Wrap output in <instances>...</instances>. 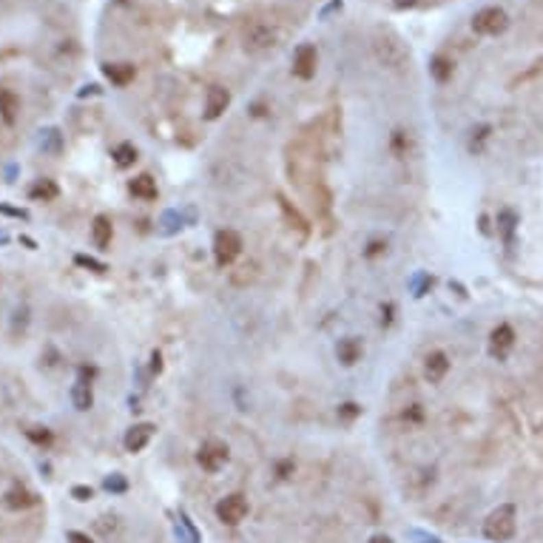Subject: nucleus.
Returning <instances> with one entry per match:
<instances>
[{
  "instance_id": "1",
  "label": "nucleus",
  "mask_w": 543,
  "mask_h": 543,
  "mask_svg": "<svg viewBox=\"0 0 543 543\" xmlns=\"http://www.w3.org/2000/svg\"><path fill=\"white\" fill-rule=\"evenodd\" d=\"M515 529H518V509L512 503H500L495 507L487 520H483V538L492 540V543H507L515 538Z\"/></svg>"
},
{
  "instance_id": "23",
  "label": "nucleus",
  "mask_w": 543,
  "mask_h": 543,
  "mask_svg": "<svg viewBox=\"0 0 543 543\" xmlns=\"http://www.w3.org/2000/svg\"><path fill=\"white\" fill-rule=\"evenodd\" d=\"M69 543H91V540H88V535H83V532H71V535H69Z\"/></svg>"
},
{
  "instance_id": "14",
  "label": "nucleus",
  "mask_w": 543,
  "mask_h": 543,
  "mask_svg": "<svg viewBox=\"0 0 543 543\" xmlns=\"http://www.w3.org/2000/svg\"><path fill=\"white\" fill-rule=\"evenodd\" d=\"M17 111H21V100H17V94L12 88H0V117L6 123H14Z\"/></svg>"
},
{
  "instance_id": "11",
  "label": "nucleus",
  "mask_w": 543,
  "mask_h": 543,
  "mask_svg": "<svg viewBox=\"0 0 543 543\" xmlns=\"http://www.w3.org/2000/svg\"><path fill=\"white\" fill-rule=\"evenodd\" d=\"M361 353H364V344H361L356 336L339 339V344H336V359H339L344 367H353L356 361H361Z\"/></svg>"
},
{
  "instance_id": "16",
  "label": "nucleus",
  "mask_w": 543,
  "mask_h": 543,
  "mask_svg": "<svg viewBox=\"0 0 543 543\" xmlns=\"http://www.w3.org/2000/svg\"><path fill=\"white\" fill-rule=\"evenodd\" d=\"M91 401H94V396H91V384L77 381V384L71 387V404H74L80 413H86L88 407H91Z\"/></svg>"
},
{
  "instance_id": "24",
  "label": "nucleus",
  "mask_w": 543,
  "mask_h": 543,
  "mask_svg": "<svg viewBox=\"0 0 543 543\" xmlns=\"http://www.w3.org/2000/svg\"><path fill=\"white\" fill-rule=\"evenodd\" d=\"M347 418H353V415H359V404H344V410H341Z\"/></svg>"
},
{
  "instance_id": "19",
  "label": "nucleus",
  "mask_w": 543,
  "mask_h": 543,
  "mask_svg": "<svg viewBox=\"0 0 543 543\" xmlns=\"http://www.w3.org/2000/svg\"><path fill=\"white\" fill-rule=\"evenodd\" d=\"M421 3H426V0H387V6H390L393 12H413Z\"/></svg>"
},
{
  "instance_id": "9",
  "label": "nucleus",
  "mask_w": 543,
  "mask_h": 543,
  "mask_svg": "<svg viewBox=\"0 0 543 543\" xmlns=\"http://www.w3.org/2000/svg\"><path fill=\"white\" fill-rule=\"evenodd\" d=\"M154 430H157L154 424H134L131 430L125 433V438H123L125 450H128V452H143V450L148 447V441H151Z\"/></svg>"
},
{
  "instance_id": "6",
  "label": "nucleus",
  "mask_w": 543,
  "mask_h": 543,
  "mask_svg": "<svg viewBox=\"0 0 543 543\" xmlns=\"http://www.w3.org/2000/svg\"><path fill=\"white\" fill-rule=\"evenodd\" d=\"M230 108V88H210L202 97V114L205 120H219L222 114Z\"/></svg>"
},
{
  "instance_id": "21",
  "label": "nucleus",
  "mask_w": 543,
  "mask_h": 543,
  "mask_svg": "<svg viewBox=\"0 0 543 543\" xmlns=\"http://www.w3.org/2000/svg\"><path fill=\"white\" fill-rule=\"evenodd\" d=\"M71 495H74L77 500H91V495H94V492H91V487H74V490H71Z\"/></svg>"
},
{
  "instance_id": "2",
  "label": "nucleus",
  "mask_w": 543,
  "mask_h": 543,
  "mask_svg": "<svg viewBox=\"0 0 543 543\" xmlns=\"http://www.w3.org/2000/svg\"><path fill=\"white\" fill-rule=\"evenodd\" d=\"M470 26H472V32L478 37H500L503 32L509 29V14H507V9H500V6H483V9H478L472 14Z\"/></svg>"
},
{
  "instance_id": "5",
  "label": "nucleus",
  "mask_w": 543,
  "mask_h": 543,
  "mask_svg": "<svg viewBox=\"0 0 543 543\" xmlns=\"http://www.w3.org/2000/svg\"><path fill=\"white\" fill-rule=\"evenodd\" d=\"M217 518L225 523V527H239V523L248 518V500H245V495H239V492L225 495L217 503Z\"/></svg>"
},
{
  "instance_id": "13",
  "label": "nucleus",
  "mask_w": 543,
  "mask_h": 543,
  "mask_svg": "<svg viewBox=\"0 0 543 543\" xmlns=\"http://www.w3.org/2000/svg\"><path fill=\"white\" fill-rule=\"evenodd\" d=\"M111 237H114L111 219H108V217H97L94 225H91V239H94V245L100 248V250H106V248L111 245Z\"/></svg>"
},
{
  "instance_id": "7",
  "label": "nucleus",
  "mask_w": 543,
  "mask_h": 543,
  "mask_svg": "<svg viewBox=\"0 0 543 543\" xmlns=\"http://www.w3.org/2000/svg\"><path fill=\"white\" fill-rule=\"evenodd\" d=\"M447 373H450V359H447V353H444V350L426 353V359H424V378H426V381H430V384H441Z\"/></svg>"
},
{
  "instance_id": "15",
  "label": "nucleus",
  "mask_w": 543,
  "mask_h": 543,
  "mask_svg": "<svg viewBox=\"0 0 543 543\" xmlns=\"http://www.w3.org/2000/svg\"><path fill=\"white\" fill-rule=\"evenodd\" d=\"M37 503V498L29 492V490H23V487H14V490H9L6 492V507L9 509H29V507H34Z\"/></svg>"
},
{
  "instance_id": "10",
  "label": "nucleus",
  "mask_w": 543,
  "mask_h": 543,
  "mask_svg": "<svg viewBox=\"0 0 543 543\" xmlns=\"http://www.w3.org/2000/svg\"><path fill=\"white\" fill-rule=\"evenodd\" d=\"M390 154L396 160H407V157H413V154H415V140H413V134L407 128H396L390 134Z\"/></svg>"
},
{
  "instance_id": "25",
  "label": "nucleus",
  "mask_w": 543,
  "mask_h": 543,
  "mask_svg": "<svg viewBox=\"0 0 543 543\" xmlns=\"http://www.w3.org/2000/svg\"><path fill=\"white\" fill-rule=\"evenodd\" d=\"M77 262H80V265H88V267H97V270H106L103 265H97L94 259H86V256H77Z\"/></svg>"
},
{
  "instance_id": "8",
  "label": "nucleus",
  "mask_w": 543,
  "mask_h": 543,
  "mask_svg": "<svg viewBox=\"0 0 543 543\" xmlns=\"http://www.w3.org/2000/svg\"><path fill=\"white\" fill-rule=\"evenodd\" d=\"M512 347H515V330L509 324H498L490 333V353L495 359H507Z\"/></svg>"
},
{
  "instance_id": "20",
  "label": "nucleus",
  "mask_w": 543,
  "mask_h": 543,
  "mask_svg": "<svg viewBox=\"0 0 543 543\" xmlns=\"http://www.w3.org/2000/svg\"><path fill=\"white\" fill-rule=\"evenodd\" d=\"M424 418V413H421V404H410L404 410V421H421Z\"/></svg>"
},
{
  "instance_id": "17",
  "label": "nucleus",
  "mask_w": 543,
  "mask_h": 543,
  "mask_svg": "<svg viewBox=\"0 0 543 543\" xmlns=\"http://www.w3.org/2000/svg\"><path fill=\"white\" fill-rule=\"evenodd\" d=\"M114 162H117V168H131L134 162H137V148H134L131 143H123V145H117L114 148Z\"/></svg>"
},
{
  "instance_id": "26",
  "label": "nucleus",
  "mask_w": 543,
  "mask_h": 543,
  "mask_svg": "<svg viewBox=\"0 0 543 543\" xmlns=\"http://www.w3.org/2000/svg\"><path fill=\"white\" fill-rule=\"evenodd\" d=\"M367 543H393V538H390V535H373Z\"/></svg>"
},
{
  "instance_id": "12",
  "label": "nucleus",
  "mask_w": 543,
  "mask_h": 543,
  "mask_svg": "<svg viewBox=\"0 0 543 543\" xmlns=\"http://www.w3.org/2000/svg\"><path fill=\"white\" fill-rule=\"evenodd\" d=\"M128 191H131L137 200H143V202L157 200V182H154L151 173H140V177H134V180L128 182Z\"/></svg>"
},
{
  "instance_id": "4",
  "label": "nucleus",
  "mask_w": 543,
  "mask_h": 543,
  "mask_svg": "<svg viewBox=\"0 0 543 543\" xmlns=\"http://www.w3.org/2000/svg\"><path fill=\"white\" fill-rule=\"evenodd\" d=\"M228 458H230V450H228V444H222V441H217V438H210V441H205L202 447H200V452H197V463L205 470V472H219L225 463H228Z\"/></svg>"
},
{
  "instance_id": "3",
  "label": "nucleus",
  "mask_w": 543,
  "mask_h": 543,
  "mask_svg": "<svg viewBox=\"0 0 543 543\" xmlns=\"http://www.w3.org/2000/svg\"><path fill=\"white\" fill-rule=\"evenodd\" d=\"M242 254V237L237 234L234 228H222L217 230V237H213V259H217L219 267H228L234 265Z\"/></svg>"
},
{
  "instance_id": "22",
  "label": "nucleus",
  "mask_w": 543,
  "mask_h": 543,
  "mask_svg": "<svg viewBox=\"0 0 543 543\" xmlns=\"http://www.w3.org/2000/svg\"><path fill=\"white\" fill-rule=\"evenodd\" d=\"M106 490L123 492V490H125V481H123V478H108V481H106Z\"/></svg>"
},
{
  "instance_id": "18",
  "label": "nucleus",
  "mask_w": 543,
  "mask_h": 543,
  "mask_svg": "<svg viewBox=\"0 0 543 543\" xmlns=\"http://www.w3.org/2000/svg\"><path fill=\"white\" fill-rule=\"evenodd\" d=\"M32 197H43V200H54L57 197V185L54 182H37L32 188Z\"/></svg>"
}]
</instances>
